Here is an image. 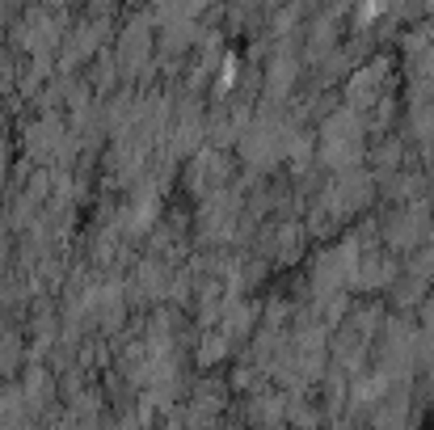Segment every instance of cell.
I'll use <instances>...</instances> for the list:
<instances>
[{
	"label": "cell",
	"instance_id": "obj_1",
	"mask_svg": "<svg viewBox=\"0 0 434 430\" xmlns=\"http://www.w3.org/2000/svg\"><path fill=\"white\" fill-rule=\"evenodd\" d=\"M430 8H434V0H430Z\"/></svg>",
	"mask_w": 434,
	"mask_h": 430
}]
</instances>
